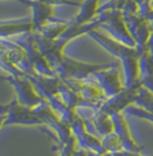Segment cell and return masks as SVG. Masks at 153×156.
Segmentation results:
<instances>
[{"mask_svg":"<svg viewBox=\"0 0 153 156\" xmlns=\"http://www.w3.org/2000/svg\"><path fill=\"white\" fill-rule=\"evenodd\" d=\"M48 2H58V3H67V5H75V6H80L77 2H71L70 0H45Z\"/></svg>","mask_w":153,"mask_h":156,"instance_id":"1","label":"cell"}]
</instances>
